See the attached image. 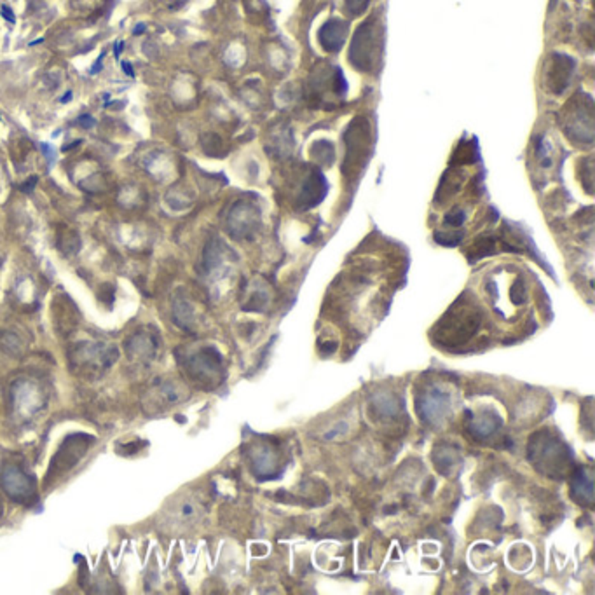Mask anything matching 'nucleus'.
<instances>
[{"label": "nucleus", "instance_id": "obj_1", "mask_svg": "<svg viewBox=\"0 0 595 595\" xmlns=\"http://www.w3.org/2000/svg\"><path fill=\"white\" fill-rule=\"evenodd\" d=\"M482 322V315L470 304H465V297L458 300L449 309L446 316L436 325L433 337L440 342V346L454 347L466 342L473 337Z\"/></svg>", "mask_w": 595, "mask_h": 595}, {"label": "nucleus", "instance_id": "obj_2", "mask_svg": "<svg viewBox=\"0 0 595 595\" xmlns=\"http://www.w3.org/2000/svg\"><path fill=\"white\" fill-rule=\"evenodd\" d=\"M382 56V30L376 19H367L354 32L349 61L362 72H372Z\"/></svg>", "mask_w": 595, "mask_h": 595}, {"label": "nucleus", "instance_id": "obj_3", "mask_svg": "<svg viewBox=\"0 0 595 595\" xmlns=\"http://www.w3.org/2000/svg\"><path fill=\"white\" fill-rule=\"evenodd\" d=\"M529 458L532 463H539L538 470L547 471L548 477H557L560 470L571 465V452L567 446L544 433H536L529 446Z\"/></svg>", "mask_w": 595, "mask_h": 595}, {"label": "nucleus", "instance_id": "obj_4", "mask_svg": "<svg viewBox=\"0 0 595 595\" xmlns=\"http://www.w3.org/2000/svg\"><path fill=\"white\" fill-rule=\"evenodd\" d=\"M346 142V159L342 162V173H357L363 168L370 150L369 122L365 119H354L344 135Z\"/></svg>", "mask_w": 595, "mask_h": 595}, {"label": "nucleus", "instance_id": "obj_5", "mask_svg": "<svg viewBox=\"0 0 595 595\" xmlns=\"http://www.w3.org/2000/svg\"><path fill=\"white\" fill-rule=\"evenodd\" d=\"M594 110L592 102L586 100L585 103H576L571 107L567 112V125H566V135L573 138L574 142H583V144L590 145L594 140Z\"/></svg>", "mask_w": 595, "mask_h": 595}, {"label": "nucleus", "instance_id": "obj_6", "mask_svg": "<svg viewBox=\"0 0 595 595\" xmlns=\"http://www.w3.org/2000/svg\"><path fill=\"white\" fill-rule=\"evenodd\" d=\"M4 490L13 497L14 501H25L33 494V485L30 478L26 477L25 471H21L18 466H4L2 475H0Z\"/></svg>", "mask_w": 595, "mask_h": 595}, {"label": "nucleus", "instance_id": "obj_7", "mask_svg": "<svg viewBox=\"0 0 595 595\" xmlns=\"http://www.w3.org/2000/svg\"><path fill=\"white\" fill-rule=\"evenodd\" d=\"M574 70V60L567 54L555 53L550 60V68H548L547 79L548 88L555 95H560L567 86H569L571 75Z\"/></svg>", "mask_w": 595, "mask_h": 595}, {"label": "nucleus", "instance_id": "obj_8", "mask_svg": "<svg viewBox=\"0 0 595 595\" xmlns=\"http://www.w3.org/2000/svg\"><path fill=\"white\" fill-rule=\"evenodd\" d=\"M91 440H93L91 436H84V435L68 436V438L65 440L63 446H61V449L58 451L56 458H54V461H53L51 470L56 468L58 471H65L70 468V466L75 465V463L83 458L84 452L90 449V447H88V442H91Z\"/></svg>", "mask_w": 595, "mask_h": 595}, {"label": "nucleus", "instance_id": "obj_9", "mask_svg": "<svg viewBox=\"0 0 595 595\" xmlns=\"http://www.w3.org/2000/svg\"><path fill=\"white\" fill-rule=\"evenodd\" d=\"M187 369L191 372V376L196 379V381H211V376H215L220 370V365H222V358L216 353L215 349H203L199 353L192 354L189 358Z\"/></svg>", "mask_w": 595, "mask_h": 595}, {"label": "nucleus", "instance_id": "obj_10", "mask_svg": "<svg viewBox=\"0 0 595 595\" xmlns=\"http://www.w3.org/2000/svg\"><path fill=\"white\" fill-rule=\"evenodd\" d=\"M447 407H449V398L440 389H430L426 395L417 398V412L421 419L428 423H436L442 419Z\"/></svg>", "mask_w": 595, "mask_h": 595}, {"label": "nucleus", "instance_id": "obj_11", "mask_svg": "<svg viewBox=\"0 0 595 595\" xmlns=\"http://www.w3.org/2000/svg\"><path fill=\"white\" fill-rule=\"evenodd\" d=\"M184 386L177 384L175 381H164L161 382L159 386H156V389L150 391V395H154V400H145V407L152 405L154 411H161L162 407H172L173 404L180 401L181 398L187 396V393H184Z\"/></svg>", "mask_w": 595, "mask_h": 595}, {"label": "nucleus", "instance_id": "obj_12", "mask_svg": "<svg viewBox=\"0 0 595 595\" xmlns=\"http://www.w3.org/2000/svg\"><path fill=\"white\" fill-rule=\"evenodd\" d=\"M347 36V25L341 19H328L320 28L318 41L322 48L328 53H337L344 46Z\"/></svg>", "mask_w": 595, "mask_h": 595}, {"label": "nucleus", "instance_id": "obj_13", "mask_svg": "<svg viewBox=\"0 0 595 595\" xmlns=\"http://www.w3.org/2000/svg\"><path fill=\"white\" fill-rule=\"evenodd\" d=\"M258 215L248 204L241 203L236 206V210L231 215V234L238 236V238H245V236L252 234V231L257 227Z\"/></svg>", "mask_w": 595, "mask_h": 595}, {"label": "nucleus", "instance_id": "obj_14", "mask_svg": "<svg viewBox=\"0 0 595 595\" xmlns=\"http://www.w3.org/2000/svg\"><path fill=\"white\" fill-rule=\"evenodd\" d=\"M571 494L579 505H592L594 501V478L585 466H578L571 475Z\"/></svg>", "mask_w": 595, "mask_h": 595}, {"label": "nucleus", "instance_id": "obj_15", "mask_svg": "<svg viewBox=\"0 0 595 595\" xmlns=\"http://www.w3.org/2000/svg\"><path fill=\"white\" fill-rule=\"evenodd\" d=\"M166 519H168L169 527H187L199 519V505H196V501L192 500H184L180 503L172 505Z\"/></svg>", "mask_w": 595, "mask_h": 595}, {"label": "nucleus", "instance_id": "obj_16", "mask_svg": "<svg viewBox=\"0 0 595 595\" xmlns=\"http://www.w3.org/2000/svg\"><path fill=\"white\" fill-rule=\"evenodd\" d=\"M327 180L322 173L316 169L309 175L306 184L302 185V192H300V206L302 208H311L316 206L318 203H322V199L327 194Z\"/></svg>", "mask_w": 595, "mask_h": 595}, {"label": "nucleus", "instance_id": "obj_17", "mask_svg": "<svg viewBox=\"0 0 595 595\" xmlns=\"http://www.w3.org/2000/svg\"><path fill=\"white\" fill-rule=\"evenodd\" d=\"M482 419L484 421H473L470 426L471 435H473L477 440H484L487 438V436H490L493 435V431L501 424L500 416H496V414H493V417L484 416Z\"/></svg>", "mask_w": 595, "mask_h": 595}, {"label": "nucleus", "instance_id": "obj_18", "mask_svg": "<svg viewBox=\"0 0 595 595\" xmlns=\"http://www.w3.org/2000/svg\"><path fill=\"white\" fill-rule=\"evenodd\" d=\"M311 154L315 159L323 162V164H330V162L334 161V147L328 144V142H316V144L312 145Z\"/></svg>", "mask_w": 595, "mask_h": 595}, {"label": "nucleus", "instance_id": "obj_19", "mask_svg": "<svg viewBox=\"0 0 595 595\" xmlns=\"http://www.w3.org/2000/svg\"><path fill=\"white\" fill-rule=\"evenodd\" d=\"M478 159V150L475 144H465L458 149V152L454 154L456 162H473Z\"/></svg>", "mask_w": 595, "mask_h": 595}, {"label": "nucleus", "instance_id": "obj_20", "mask_svg": "<svg viewBox=\"0 0 595 595\" xmlns=\"http://www.w3.org/2000/svg\"><path fill=\"white\" fill-rule=\"evenodd\" d=\"M494 250H496V243H494V239L490 238H485L484 241L478 243L477 246L473 248V252H471V260H477V258H482V257H489V255L494 253Z\"/></svg>", "mask_w": 595, "mask_h": 595}, {"label": "nucleus", "instance_id": "obj_21", "mask_svg": "<svg viewBox=\"0 0 595 595\" xmlns=\"http://www.w3.org/2000/svg\"><path fill=\"white\" fill-rule=\"evenodd\" d=\"M370 0H344V7H346V13L351 14V16H360L367 11Z\"/></svg>", "mask_w": 595, "mask_h": 595}, {"label": "nucleus", "instance_id": "obj_22", "mask_svg": "<svg viewBox=\"0 0 595 595\" xmlns=\"http://www.w3.org/2000/svg\"><path fill=\"white\" fill-rule=\"evenodd\" d=\"M435 239L436 243H440V245H446V246H456L461 243L463 239V233L459 234H443V233H435Z\"/></svg>", "mask_w": 595, "mask_h": 595}, {"label": "nucleus", "instance_id": "obj_23", "mask_svg": "<svg viewBox=\"0 0 595 595\" xmlns=\"http://www.w3.org/2000/svg\"><path fill=\"white\" fill-rule=\"evenodd\" d=\"M512 300L513 304H517V306H520V304H524L525 300V287H524V281L522 280H517L515 285L512 287Z\"/></svg>", "mask_w": 595, "mask_h": 595}, {"label": "nucleus", "instance_id": "obj_24", "mask_svg": "<svg viewBox=\"0 0 595 595\" xmlns=\"http://www.w3.org/2000/svg\"><path fill=\"white\" fill-rule=\"evenodd\" d=\"M465 218H466V215L463 214V211L454 210V211H451V214L446 215V223H447V226H452V227H459L463 222H465Z\"/></svg>", "mask_w": 595, "mask_h": 595}, {"label": "nucleus", "instance_id": "obj_25", "mask_svg": "<svg viewBox=\"0 0 595 595\" xmlns=\"http://www.w3.org/2000/svg\"><path fill=\"white\" fill-rule=\"evenodd\" d=\"M41 149H42V152H44V156L48 157L49 166H53V164H54V157H56V154H54L53 147L49 145V144H42V145H41Z\"/></svg>", "mask_w": 595, "mask_h": 595}, {"label": "nucleus", "instance_id": "obj_26", "mask_svg": "<svg viewBox=\"0 0 595 595\" xmlns=\"http://www.w3.org/2000/svg\"><path fill=\"white\" fill-rule=\"evenodd\" d=\"M77 125H80L84 127H93L96 125V121L91 117V115H80V117L77 119Z\"/></svg>", "mask_w": 595, "mask_h": 595}, {"label": "nucleus", "instance_id": "obj_27", "mask_svg": "<svg viewBox=\"0 0 595 595\" xmlns=\"http://www.w3.org/2000/svg\"><path fill=\"white\" fill-rule=\"evenodd\" d=\"M37 181H38L37 177H32V179L26 180L25 184L21 185V191H23V192H32L33 189H36V184H37Z\"/></svg>", "mask_w": 595, "mask_h": 595}, {"label": "nucleus", "instance_id": "obj_28", "mask_svg": "<svg viewBox=\"0 0 595 595\" xmlns=\"http://www.w3.org/2000/svg\"><path fill=\"white\" fill-rule=\"evenodd\" d=\"M103 58H105V51L100 54V58H98V60H96V63L93 65V68H91L93 75H95V73H98V70H102V67H103Z\"/></svg>", "mask_w": 595, "mask_h": 595}, {"label": "nucleus", "instance_id": "obj_29", "mask_svg": "<svg viewBox=\"0 0 595 595\" xmlns=\"http://www.w3.org/2000/svg\"><path fill=\"white\" fill-rule=\"evenodd\" d=\"M121 67H122V70H125V73L126 75H130L131 79H133L135 77V70H133V65L131 63H127V61H122L121 63Z\"/></svg>", "mask_w": 595, "mask_h": 595}, {"label": "nucleus", "instance_id": "obj_30", "mask_svg": "<svg viewBox=\"0 0 595 595\" xmlns=\"http://www.w3.org/2000/svg\"><path fill=\"white\" fill-rule=\"evenodd\" d=\"M2 14H4V16H6L7 21H9V23H14V16H13V13H11L9 7L4 6V7H2Z\"/></svg>", "mask_w": 595, "mask_h": 595}, {"label": "nucleus", "instance_id": "obj_31", "mask_svg": "<svg viewBox=\"0 0 595 595\" xmlns=\"http://www.w3.org/2000/svg\"><path fill=\"white\" fill-rule=\"evenodd\" d=\"M72 96H73V95H72V91H67V93H65L63 96H61L60 102H61V103H68V102H70V100H72Z\"/></svg>", "mask_w": 595, "mask_h": 595}, {"label": "nucleus", "instance_id": "obj_32", "mask_svg": "<svg viewBox=\"0 0 595 595\" xmlns=\"http://www.w3.org/2000/svg\"><path fill=\"white\" fill-rule=\"evenodd\" d=\"M122 48H125V44H122V42H119V44L115 46V58H119V54H121Z\"/></svg>", "mask_w": 595, "mask_h": 595}, {"label": "nucleus", "instance_id": "obj_33", "mask_svg": "<svg viewBox=\"0 0 595 595\" xmlns=\"http://www.w3.org/2000/svg\"><path fill=\"white\" fill-rule=\"evenodd\" d=\"M144 30H145V26H144V25H138L137 28H135V32H133V33H135V36H138V33H142V32H144Z\"/></svg>", "mask_w": 595, "mask_h": 595}, {"label": "nucleus", "instance_id": "obj_34", "mask_svg": "<svg viewBox=\"0 0 595 595\" xmlns=\"http://www.w3.org/2000/svg\"><path fill=\"white\" fill-rule=\"evenodd\" d=\"M0 513H2V505H0Z\"/></svg>", "mask_w": 595, "mask_h": 595}]
</instances>
